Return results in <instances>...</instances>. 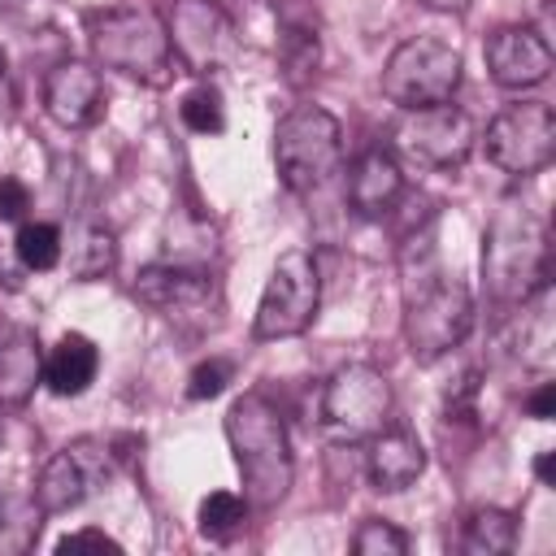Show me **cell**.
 I'll use <instances>...</instances> for the list:
<instances>
[{
  "instance_id": "6da1fadb",
  "label": "cell",
  "mask_w": 556,
  "mask_h": 556,
  "mask_svg": "<svg viewBox=\"0 0 556 556\" xmlns=\"http://www.w3.org/2000/svg\"><path fill=\"white\" fill-rule=\"evenodd\" d=\"M226 443L235 452L248 508H274L291 491V478H295L282 413L261 391L239 395L226 413Z\"/></svg>"
},
{
  "instance_id": "7a4b0ae2",
  "label": "cell",
  "mask_w": 556,
  "mask_h": 556,
  "mask_svg": "<svg viewBox=\"0 0 556 556\" xmlns=\"http://www.w3.org/2000/svg\"><path fill=\"white\" fill-rule=\"evenodd\" d=\"M547 274H552V248L543 217L521 200H504L482 235V278L491 300L521 304L547 282Z\"/></svg>"
},
{
  "instance_id": "3957f363",
  "label": "cell",
  "mask_w": 556,
  "mask_h": 556,
  "mask_svg": "<svg viewBox=\"0 0 556 556\" xmlns=\"http://www.w3.org/2000/svg\"><path fill=\"white\" fill-rule=\"evenodd\" d=\"M473 330V295L469 287L439 269L430 256L408 269L404 278V339L413 361L430 365L439 356H447L452 348L465 343V334Z\"/></svg>"
},
{
  "instance_id": "277c9868",
  "label": "cell",
  "mask_w": 556,
  "mask_h": 556,
  "mask_svg": "<svg viewBox=\"0 0 556 556\" xmlns=\"http://www.w3.org/2000/svg\"><path fill=\"white\" fill-rule=\"evenodd\" d=\"M91 52L104 70L143 78V83H165L169 78V35L165 22L143 9V4H109L87 17Z\"/></svg>"
},
{
  "instance_id": "5b68a950",
  "label": "cell",
  "mask_w": 556,
  "mask_h": 556,
  "mask_svg": "<svg viewBox=\"0 0 556 556\" xmlns=\"http://www.w3.org/2000/svg\"><path fill=\"white\" fill-rule=\"evenodd\" d=\"M343 156V130L339 122L317 104H295L274 126V165L287 191L304 195L321 187Z\"/></svg>"
},
{
  "instance_id": "8992f818",
  "label": "cell",
  "mask_w": 556,
  "mask_h": 556,
  "mask_svg": "<svg viewBox=\"0 0 556 556\" xmlns=\"http://www.w3.org/2000/svg\"><path fill=\"white\" fill-rule=\"evenodd\" d=\"M391 421V382L365 365H339L317 395V426L334 439V443H365L374 439L382 426Z\"/></svg>"
},
{
  "instance_id": "52a82bcc",
  "label": "cell",
  "mask_w": 556,
  "mask_h": 556,
  "mask_svg": "<svg viewBox=\"0 0 556 556\" xmlns=\"http://www.w3.org/2000/svg\"><path fill=\"white\" fill-rule=\"evenodd\" d=\"M456 87H460V52L434 35L404 39L382 65V96L400 109L443 104L452 100Z\"/></svg>"
},
{
  "instance_id": "ba28073f",
  "label": "cell",
  "mask_w": 556,
  "mask_h": 556,
  "mask_svg": "<svg viewBox=\"0 0 556 556\" xmlns=\"http://www.w3.org/2000/svg\"><path fill=\"white\" fill-rule=\"evenodd\" d=\"M321 304V282H317V261L300 248L282 252L269 269V282L261 291L252 334L256 339H295L313 326Z\"/></svg>"
},
{
  "instance_id": "9c48e42d",
  "label": "cell",
  "mask_w": 556,
  "mask_h": 556,
  "mask_svg": "<svg viewBox=\"0 0 556 556\" xmlns=\"http://www.w3.org/2000/svg\"><path fill=\"white\" fill-rule=\"evenodd\" d=\"M486 161L513 178H530L556 156V113L543 100H517L500 109L486 126Z\"/></svg>"
},
{
  "instance_id": "30bf717a",
  "label": "cell",
  "mask_w": 556,
  "mask_h": 556,
  "mask_svg": "<svg viewBox=\"0 0 556 556\" xmlns=\"http://www.w3.org/2000/svg\"><path fill=\"white\" fill-rule=\"evenodd\" d=\"M473 122L456 104H426V109H404L395 122V152L413 161L417 169H456L473 152Z\"/></svg>"
},
{
  "instance_id": "8fae6325",
  "label": "cell",
  "mask_w": 556,
  "mask_h": 556,
  "mask_svg": "<svg viewBox=\"0 0 556 556\" xmlns=\"http://www.w3.org/2000/svg\"><path fill=\"white\" fill-rule=\"evenodd\" d=\"M109 478H113V447L104 439H74L61 452H52V460L43 465L35 482V504L43 508V517L70 513L91 495H100Z\"/></svg>"
},
{
  "instance_id": "7c38bea8",
  "label": "cell",
  "mask_w": 556,
  "mask_h": 556,
  "mask_svg": "<svg viewBox=\"0 0 556 556\" xmlns=\"http://www.w3.org/2000/svg\"><path fill=\"white\" fill-rule=\"evenodd\" d=\"M169 52L191 70V74H208L230 65L235 56V22L226 17V9L217 0H174L169 13Z\"/></svg>"
},
{
  "instance_id": "4fadbf2b",
  "label": "cell",
  "mask_w": 556,
  "mask_h": 556,
  "mask_svg": "<svg viewBox=\"0 0 556 556\" xmlns=\"http://www.w3.org/2000/svg\"><path fill=\"white\" fill-rule=\"evenodd\" d=\"M135 295L178 321H208L217 308L213 274H204L195 265H148L135 278Z\"/></svg>"
},
{
  "instance_id": "5bb4252c",
  "label": "cell",
  "mask_w": 556,
  "mask_h": 556,
  "mask_svg": "<svg viewBox=\"0 0 556 556\" xmlns=\"http://www.w3.org/2000/svg\"><path fill=\"white\" fill-rule=\"evenodd\" d=\"M486 70L500 87L521 91V87H539L552 74V43L547 35H539L534 26H500L486 39Z\"/></svg>"
},
{
  "instance_id": "9a60e30c",
  "label": "cell",
  "mask_w": 556,
  "mask_h": 556,
  "mask_svg": "<svg viewBox=\"0 0 556 556\" xmlns=\"http://www.w3.org/2000/svg\"><path fill=\"white\" fill-rule=\"evenodd\" d=\"M43 109L52 122L78 130V126H91L104 109V87H100V74L83 61H61L48 70L43 78Z\"/></svg>"
},
{
  "instance_id": "2e32d148",
  "label": "cell",
  "mask_w": 556,
  "mask_h": 556,
  "mask_svg": "<svg viewBox=\"0 0 556 556\" xmlns=\"http://www.w3.org/2000/svg\"><path fill=\"white\" fill-rule=\"evenodd\" d=\"M369 482L378 491H404L426 473V447L408 426H382L369 439Z\"/></svg>"
},
{
  "instance_id": "e0dca14e",
  "label": "cell",
  "mask_w": 556,
  "mask_h": 556,
  "mask_svg": "<svg viewBox=\"0 0 556 556\" xmlns=\"http://www.w3.org/2000/svg\"><path fill=\"white\" fill-rule=\"evenodd\" d=\"M404 191V174H400V161L387 152V148H369L356 169H352V182H348V200H352V213L356 217H382L395 208Z\"/></svg>"
},
{
  "instance_id": "ac0fdd59",
  "label": "cell",
  "mask_w": 556,
  "mask_h": 556,
  "mask_svg": "<svg viewBox=\"0 0 556 556\" xmlns=\"http://www.w3.org/2000/svg\"><path fill=\"white\" fill-rule=\"evenodd\" d=\"M96 369H100V348L87 334H61L56 348L43 356L39 382L52 395H83L96 382Z\"/></svg>"
},
{
  "instance_id": "d6986e66",
  "label": "cell",
  "mask_w": 556,
  "mask_h": 556,
  "mask_svg": "<svg viewBox=\"0 0 556 556\" xmlns=\"http://www.w3.org/2000/svg\"><path fill=\"white\" fill-rule=\"evenodd\" d=\"M39 374H43V361H39L35 334L22 326H0V400L4 404L26 400Z\"/></svg>"
},
{
  "instance_id": "ffe728a7",
  "label": "cell",
  "mask_w": 556,
  "mask_h": 556,
  "mask_svg": "<svg viewBox=\"0 0 556 556\" xmlns=\"http://www.w3.org/2000/svg\"><path fill=\"white\" fill-rule=\"evenodd\" d=\"M517 543V517L504 508H473L460 526V552L469 556H504Z\"/></svg>"
},
{
  "instance_id": "44dd1931",
  "label": "cell",
  "mask_w": 556,
  "mask_h": 556,
  "mask_svg": "<svg viewBox=\"0 0 556 556\" xmlns=\"http://www.w3.org/2000/svg\"><path fill=\"white\" fill-rule=\"evenodd\" d=\"M552 287L543 282L534 295L521 300V330H517V356L526 365H547L552 361Z\"/></svg>"
},
{
  "instance_id": "7402d4cb",
  "label": "cell",
  "mask_w": 556,
  "mask_h": 556,
  "mask_svg": "<svg viewBox=\"0 0 556 556\" xmlns=\"http://www.w3.org/2000/svg\"><path fill=\"white\" fill-rule=\"evenodd\" d=\"M113 261H117V243H113L109 226L87 222V226L74 230V239H70V274L74 278H83V282L100 278V274L113 269Z\"/></svg>"
},
{
  "instance_id": "603a6c76",
  "label": "cell",
  "mask_w": 556,
  "mask_h": 556,
  "mask_svg": "<svg viewBox=\"0 0 556 556\" xmlns=\"http://www.w3.org/2000/svg\"><path fill=\"white\" fill-rule=\"evenodd\" d=\"M43 508L35 500H22L13 491H0V556H17L35 547Z\"/></svg>"
},
{
  "instance_id": "cb8c5ba5",
  "label": "cell",
  "mask_w": 556,
  "mask_h": 556,
  "mask_svg": "<svg viewBox=\"0 0 556 556\" xmlns=\"http://www.w3.org/2000/svg\"><path fill=\"white\" fill-rule=\"evenodd\" d=\"M200 534L204 539H230V534H239L243 530V521H248V500L243 495H235V491H213V495H204L200 500Z\"/></svg>"
},
{
  "instance_id": "d4e9b609",
  "label": "cell",
  "mask_w": 556,
  "mask_h": 556,
  "mask_svg": "<svg viewBox=\"0 0 556 556\" xmlns=\"http://www.w3.org/2000/svg\"><path fill=\"white\" fill-rule=\"evenodd\" d=\"M13 248H17V261L26 269H56L61 256H65V239H61V230L52 222H26L17 230Z\"/></svg>"
},
{
  "instance_id": "484cf974",
  "label": "cell",
  "mask_w": 556,
  "mask_h": 556,
  "mask_svg": "<svg viewBox=\"0 0 556 556\" xmlns=\"http://www.w3.org/2000/svg\"><path fill=\"white\" fill-rule=\"evenodd\" d=\"M178 113H182V126L195 130V135H217L226 126V109H222V96L213 87L187 91L182 104H178Z\"/></svg>"
},
{
  "instance_id": "4316f807",
  "label": "cell",
  "mask_w": 556,
  "mask_h": 556,
  "mask_svg": "<svg viewBox=\"0 0 556 556\" xmlns=\"http://www.w3.org/2000/svg\"><path fill=\"white\" fill-rule=\"evenodd\" d=\"M352 547H356V556H404V552H408V534L395 530L391 521L369 517V521H361Z\"/></svg>"
},
{
  "instance_id": "83f0119b",
  "label": "cell",
  "mask_w": 556,
  "mask_h": 556,
  "mask_svg": "<svg viewBox=\"0 0 556 556\" xmlns=\"http://www.w3.org/2000/svg\"><path fill=\"white\" fill-rule=\"evenodd\" d=\"M282 65H287L291 83H304V78L317 70V35L291 26V30L282 35Z\"/></svg>"
},
{
  "instance_id": "f1b7e54d",
  "label": "cell",
  "mask_w": 556,
  "mask_h": 556,
  "mask_svg": "<svg viewBox=\"0 0 556 556\" xmlns=\"http://www.w3.org/2000/svg\"><path fill=\"white\" fill-rule=\"evenodd\" d=\"M230 378H235V365L222 361V356H208V361H200V365L191 369V378H187V395H191V400H213V395L226 391Z\"/></svg>"
},
{
  "instance_id": "f546056e",
  "label": "cell",
  "mask_w": 556,
  "mask_h": 556,
  "mask_svg": "<svg viewBox=\"0 0 556 556\" xmlns=\"http://www.w3.org/2000/svg\"><path fill=\"white\" fill-rule=\"evenodd\" d=\"M473 395H478V369H465L447 391V417H473Z\"/></svg>"
},
{
  "instance_id": "4dcf8cb0",
  "label": "cell",
  "mask_w": 556,
  "mask_h": 556,
  "mask_svg": "<svg viewBox=\"0 0 556 556\" xmlns=\"http://www.w3.org/2000/svg\"><path fill=\"white\" fill-rule=\"evenodd\" d=\"M56 552H122V543L109 539L104 530H74L56 543Z\"/></svg>"
},
{
  "instance_id": "1f68e13d",
  "label": "cell",
  "mask_w": 556,
  "mask_h": 556,
  "mask_svg": "<svg viewBox=\"0 0 556 556\" xmlns=\"http://www.w3.org/2000/svg\"><path fill=\"white\" fill-rule=\"evenodd\" d=\"M30 208V191L17 178H0V222H13Z\"/></svg>"
},
{
  "instance_id": "d6a6232c",
  "label": "cell",
  "mask_w": 556,
  "mask_h": 556,
  "mask_svg": "<svg viewBox=\"0 0 556 556\" xmlns=\"http://www.w3.org/2000/svg\"><path fill=\"white\" fill-rule=\"evenodd\" d=\"M526 408H530V417H539V421H547L552 413H556V387L552 382H543L530 400H526Z\"/></svg>"
},
{
  "instance_id": "836d02e7",
  "label": "cell",
  "mask_w": 556,
  "mask_h": 556,
  "mask_svg": "<svg viewBox=\"0 0 556 556\" xmlns=\"http://www.w3.org/2000/svg\"><path fill=\"white\" fill-rule=\"evenodd\" d=\"M421 9H434V13H465L469 0H417Z\"/></svg>"
},
{
  "instance_id": "e575fe53",
  "label": "cell",
  "mask_w": 556,
  "mask_h": 556,
  "mask_svg": "<svg viewBox=\"0 0 556 556\" xmlns=\"http://www.w3.org/2000/svg\"><path fill=\"white\" fill-rule=\"evenodd\" d=\"M534 473H539L543 482H552V478H556V452H539V460H534Z\"/></svg>"
}]
</instances>
